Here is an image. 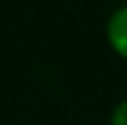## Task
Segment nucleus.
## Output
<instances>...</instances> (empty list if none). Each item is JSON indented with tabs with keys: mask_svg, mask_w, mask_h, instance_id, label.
Returning a JSON list of instances; mask_svg holds the SVG:
<instances>
[{
	"mask_svg": "<svg viewBox=\"0 0 127 125\" xmlns=\"http://www.w3.org/2000/svg\"><path fill=\"white\" fill-rule=\"evenodd\" d=\"M111 125H127V99L118 102L111 111Z\"/></svg>",
	"mask_w": 127,
	"mask_h": 125,
	"instance_id": "nucleus-2",
	"label": "nucleus"
},
{
	"mask_svg": "<svg viewBox=\"0 0 127 125\" xmlns=\"http://www.w3.org/2000/svg\"><path fill=\"white\" fill-rule=\"evenodd\" d=\"M106 40L108 47L120 57L123 61H127V5L118 7L106 21Z\"/></svg>",
	"mask_w": 127,
	"mask_h": 125,
	"instance_id": "nucleus-1",
	"label": "nucleus"
}]
</instances>
